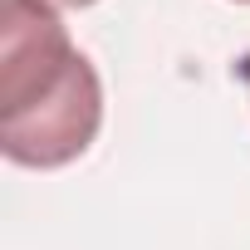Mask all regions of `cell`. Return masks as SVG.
Instances as JSON below:
<instances>
[{
	"label": "cell",
	"instance_id": "1",
	"mask_svg": "<svg viewBox=\"0 0 250 250\" xmlns=\"http://www.w3.org/2000/svg\"><path fill=\"white\" fill-rule=\"evenodd\" d=\"M103 128V83L44 0H0V152L69 167Z\"/></svg>",
	"mask_w": 250,
	"mask_h": 250
},
{
	"label": "cell",
	"instance_id": "2",
	"mask_svg": "<svg viewBox=\"0 0 250 250\" xmlns=\"http://www.w3.org/2000/svg\"><path fill=\"white\" fill-rule=\"evenodd\" d=\"M44 5H54V10H83V5H93V0H44Z\"/></svg>",
	"mask_w": 250,
	"mask_h": 250
},
{
	"label": "cell",
	"instance_id": "3",
	"mask_svg": "<svg viewBox=\"0 0 250 250\" xmlns=\"http://www.w3.org/2000/svg\"><path fill=\"white\" fill-rule=\"evenodd\" d=\"M235 74H240V83H245V93H250V54H245V59L235 64Z\"/></svg>",
	"mask_w": 250,
	"mask_h": 250
},
{
	"label": "cell",
	"instance_id": "4",
	"mask_svg": "<svg viewBox=\"0 0 250 250\" xmlns=\"http://www.w3.org/2000/svg\"><path fill=\"white\" fill-rule=\"evenodd\" d=\"M240 5H250V0H240Z\"/></svg>",
	"mask_w": 250,
	"mask_h": 250
}]
</instances>
